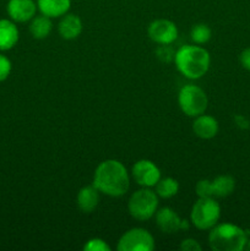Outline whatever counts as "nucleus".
Instances as JSON below:
<instances>
[{
	"label": "nucleus",
	"mask_w": 250,
	"mask_h": 251,
	"mask_svg": "<svg viewBox=\"0 0 250 251\" xmlns=\"http://www.w3.org/2000/svg\"><path fill=\"white\" fill-rule=\"evenodd\" d=\"M247 242L245 230L232 223H217L208 234V245L213 251H242Z\"/></svg>",
	"instance_id": "nucleus-3"
},
{
	"label": "nucleus",
	"mask_w": 250,
	"mask_h": 251,
	"mask_svg": "<svg viewBox=\"0 0 250 251\" xmlns=\"http://www.w3.org/2000/svg\"><path fill=\"white\" fill-rule=\"evenodd\" d=\"M156 188V194L158 198L162 199H171L175 196L179 191V183L174 178L167 176V178H161L158 183L154 185Z\"/></svg>",
	"instance_id": "nucleus-19"
},
{
	"label": "nucleus",
	"mask_w": 250,
	"mask_h": 251,
	"mask_svg": "<svg viewBox=\"0 0 250 251\" xmlns=\"http://www.w3.org/2000/svg\"><path fill=\"white\" fill-rule=\"evenodd\" d=\"M20 38L16 22L10 19L0 20V50L6 51L14 48Z\"/></svg>",
	"instance_id": "nucleus-14"
},
{
	"label": "nucleus",
	"mask_w": 250,
	"mask_h": 251,
	"mask_svg": "<svg viewBox=\"0 0 250 251\" xmlns=\"http://www.w3.org/2000/svg\"><path fill=\"white\" fill-rule=\"evenodd\" d=\"M218 122L213 117L207 114H201L195 117L193 123V131L198 137L202 140L213 139L218 134Z\"/></svg>",
	"instance_id": "nucleus-12"
},
{
	"label": "nucleus",
	"mask_w": 250,
	"mask_h": 251,
	"mask_svg": "<svg viewBox=\"0 0 250 251\" xmlns=\"http://www.w3.org/2000/svg\"><path fill=\"white\" fill-rule=\"evenodd\" d=\"M100 191L95 185L83 186L76 196V203L83 213H91L100 203Z\"/></svg>",
	"instance_id": "nucleus-15"
},
{
	"label": "nucleus",
	"mask_w": 250,
	"mask_h": 251,
	"mask_svg": "<svg viewBox=\"0 0 250 251\" xmlns=\"http://www.w3.org/2000/svg\"><path fill=\"white\" fill-rule=\"evenodd\" d=\"M83 250L85 251H110L112 248L108 245L105 240L100 239V238H92L88 240L85 245H83Z\"/></svg>",
	"instance_id": "nucleus-23"
},
{
	"label": "nucleus",
	"mask_w": 250,
	"mask_h": 251,
	"mask_svg": "<svg viewBox=\"0 0 250 251\" xmlns=\"http://www.w3.org/2000/svg\"><path fill=\"white\" fill-rule=\"evenodd\" d=\"M174 64L184 77L199 80L207 74L211 56L210 53L202 47L186 44L175 51Z\"/></svg>",
	"instance_id": "nucleus-2"
},
{
	"label": "nucleus",
	"mask_w": 250,
	"mask_h": 251,
	"mask_svg": "<svg viewBox=\"0 0 250 251\" xmlns=\"http://www.w3.org/2000/svg\"><path fill=\"white\" fill-rule=\"evenodd\" d=\"M12 70L11 60L6 55L0 53V82H4L10 76Z\"/></svg>",
	"instance_id": "nucleus-24"
},
{
	"label": "nucleus",
	"mask_w": 250,
	"mask_h": 251,
	"mask_svg": "<svg viewBox=\"0 0 250 251\" xmlns=\"http://www.w3.org/2000/svg\"><path fill=\"white\" fill-rule=\"evenodd\" d=\"M150 39L154 43L159 44H172L178 38V28L174 22L171 20L158 19L150 24L147 29Z\"/></svg>",
	"instance_id": "nucleus-10"
},
{
	"label": "nucleus",
	"mask_w": 250,
	"mask_h": 251,
	"mask_svg": "<svg viewBox=\"0 0 250 251\" xmlns=\"http://www.w3.org/2000/svg\"><path fill=\"white\" fill-rule=\"evenodd\" d=\"M212 37V31L206 24H196L194 25L190 31V38L198 46L207 43Z\"/></svg>",
	"instance_id": "nucleus-20"
},
{
	"label": "nucleus",
	"mask_w": 250,
	"mask_h": 251,
	"mask_svg": "<svg viewBox=\"0 0 250 251\" xmlns=\"http://www.w3.org/2000/svg\"><path fill=\"white\" fill-rule=\"evenodd\" d=\"M195 193L199 199L213 198L212 180H208V179H201V180H199L195 185Z\"/></svg>",
	"instance_id": "nucleus-21"
},
{
	"label": "nucleus",
	"mask_w": 250,
	"mask_h": 251,
	"mask_svg": "<svg viewBox=\"0 0 250 251\" xmlns=\"http://www.w3.org/2000/svg\"><path fill=\"white\" fill-rule=\"evenodd\" d=\"M158 208V195L150 188L135 191L127 201V210L134 220L144 222L156 215Z\"/></svg>",
	"instance_id": "nucleus-4"
},
{
	"label": "nucleus",
	"mask_w": 250,
	"mask_h": 251,
	"mask_svg": "<svg viewBox=\"0 0 250 251\" xmlns=\"http://www.w3.org/2000/svg\"><path fill=\"white\" fill-rule=\"evenodd\" d=\"M53 29V22L50 17L46 15H36L29 22V33L34 39H44L50 34Z\"/></svg>",
	"instance_id": "nucleus-17"
},
{
	"label": "nucleus",
	"mask_w": 250,
	"mask_h": 251,
	"mask_svg": "<svg viewBox=\"0 0 250 251\" xmlns=\"http://www.w3.org/2000/svg\"><path fill=\"white\" fill-rule=\"evenodd\" d=\"M117 249L119 251H152L154 239L144 228H131L120 237Z\"/></svg>",
	"instance_id": "nucleus-7"
},
{
	"label": "nucleus",
	"mask_w": 250,
	"mask_h": 251,
	"mask_svg": "<svg viewBox=\"0 0 250 251\" xmlns=\"http://www.w3.org/2000/svg\"><path fill=\"white\" fill-rule=\"evenodd\" d=\"M212 188L215 198H227L234 191L235 180L230 176H218L212 180Z\"/></svg>",
	"instance_id": "nucleus-18"
},
{
	"label": "nucleus",
	"mask_w": 250,
	"mask_h": 251,
	"mask_svg": "<svg viewBox=\"0 0 250 251\" xmlns=\"http://www.w3.org/2000/svg\"><path fill=\"white\" fill-rule=\"evenodd\" d=\"M71 7V0H37V9L42 15L56 19L68 14Z\"/></svg>",
	"instance_id": "nucleus-16"
},
{
	"label": "nucleus",
	"mask_w": 250,
	"mask_h": 251,
	"mask_svg": "<svg viewBox=\"0 0 250 251\" xmlns=\"http://www.w3.org/2000/svg\"><path fill=\"white\" fill-rule=\"evenodd\" d=\"M37 2L34 0H9L6 12L10 20L19 24L31 21L37 12Z\"/></svg>",
	"instance_id": "nucleus-11"
},
{
	"label": "nucleus",
	"mask_w": 250,
	"mask_h": 251,
	"mask_svg": "<svg viewBox=\"0 0 250 251\" xmlns=\"http://www.w3.org/2000/svg\"><path fill=\"white\" fill-rule=\"evenodd\" d=\"M178 104L184 114L195 118L206 112L208 98L205 91L199 86L185 85L179 91Z\"/></svg>",
	"instance_id": "nucleus-6"
},
{
	"label": "nucleus",
	"mask_w": 250,
	"mask_h": 251,
	"mask_svg": "<svg viewBox=\"0 0 250 251\" xmlns=\"http://www.w3.org/2000/svg\"><path fill=\"white\" fill-rule=\"evenodd\" d=\"M221 206L213 198L199 199L193 205L190 223L199 230H210L218 223Z\"/></svg>",
	"instance_id": "nucleus-5"
},
{
	"label": "nucleus",
	"mask_w": 250,
	"mask_h": 251,
	"mask_svg": "<svg viewBox=\"0 0 250 251\" xmlns=\"http://www.w3.org/2000/svg\"><path fill=\"white\" fill-rule=\"evenodd\" d=\"M154 217H156L157 227L166 234H174L180 230H188L190 227V223L179 217L178 213L171 207L157 210Z\"/></svg>",
	"instance_id": "nucleus-9"
},
{
	"label": "nucleus",
	"mask_w": 250,
	"mask_h": 251,
	"mask_svg": "<svg viewBox=\"0 0 250 251\" xmlns=\"http://www.w3.org/2000/svg\"><path fill=\"white\" fill-rule=\"evenodd\" d=\"M93 185L104 195L120 198L125 195L130 188L129 172L122 162L117 159H105L96 168Z\"/></svg>",
	"instance_id": "nucleus-1"
},
{
	"label": "nucleus",
	"mask_w": 250,
	"mask_h": 251,
	"mask_svg": "<svg viewBox=\"0 0 250 251\" xmlns=\"http://www.w3.org/2000/svg\"><path fill=\"white\" fill-rule=\"evenodd\" d=\"M156 56L162 63L169 64L172 61H174L175 50L172 48L171 44H159L158 48L156 49Z\"/></svg>",
	"instance_id": "nucleus-22"
},
{
	"label": "nucleus",
	"mask_w": 250,
	"mask_h": 251,
	"mask_svg": "<svg viewBox=\"0 0 250 251\" xmlns=\"http://www.w3.org/2000/svg\"><path fill=\"white\" fill-rule=\"evenodd\" d=\"M131 176L141 188H152L161 179V171L150 159H140L132 166Z\"/></svg>",
	"instance_id": "nucleus-8"
},
{
	"label": "nucleus",
	"mask_w": 250,
	"mask_h": 251,
	"mask_svg": "<svg viewBox=\"0 0 250 251\" xmlns=\"http://www.w3.org/2000/svg\"><path fill=\"white\" fill-rule=\"evenodd\" d=\"M58 32L60 37L66 41L76 39L82 32V21L75 14H65L61 16L58 25Z\"/></svg>",
	"instance_id": "nucleus-13"
},
{
	"label": "nucleus",
	"mask_w": 250,
	"mask_h": 251,
	"mask_svg": "<svg viewBox=\"0 0 250 251\" xmlns=\"http://www.w3.org/2000/svg\"><path fill=\"white\" fill-rule=\"evenodd\" d=\"M244 250H248V251H250V239H248L247 244H245V248H244Z\"/></svg>",
	"instance_id": "nucleus-27"
},
{
	"label": "nucleus",
	"mask_w": 250,
	"mask_h": 251,
	"mask_svg": "<svg viewBox=\"0 0 250 251\" xmlns=\"http://www.w3.org/2000/svg\"><path fill=\"white\" fill-rule=\"evenodd\" d=\"M179 249L183 251H200L201 245L199 244L198 240L193 239V238H188V239H184L180 243Z\"/></svg>",
	"instance_id": "nucleus-25"
},
{
	"label": "nucleus",
	"mask_w": 250,
	"mask_h": 251,
	"mask_svg": "<svg viewBox=\"0 0 250 251\" xmlns=\"http://www.w3.org/2000/svg\"><path fill=\"white\" fill-rule=\"evenodd\" d=\"M239 59H240V64H242L243 68L250 71V47L249 48L244 49V50L242 51Z\"/></svg>",
	"instance_id": "nucleus-26"
}]
</instances>
